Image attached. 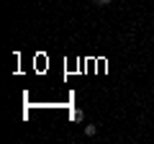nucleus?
<instances>
[{
  "label": "nucleus",
  "instance_id": "1",
  "mask_svg": "<svg viewBox=\"0 0 154 144\" xmlns=\"http://www.w3.org/2000/svg\"><path fill=\"white\" fill-rule=\"evenodd\" d=\"M85 134H88V136H95V134H98V126H85Z\"/></svg>",
  "mask_w": 154,
  "mask_h": 144
},
{
  "label": "nucleus",
  "instance_id": "2",
  "mask_svg": "<svg viewBox=\"0 0 154 144\" xmlns=\"http://www.w3.org/2000/svg\"><path fill=\"white\" fill-rule=\"evenodd\" d=\"M72 118H75V121H80V118H82V111H80V108H77V111H72Z\"/></svg>",
  "mask_w": 154,
  "mask_h": 144
},
{
  "label": "nucleus",
  "instance_id": "3",
  "mask_svg": "<svg viewBox=\"0 0 154 144\" xmlns=\"http://www.w3.org/2000/svg\"><path fill=\"white\" fill-rule=\"evenodd\" d=\"M95 3H98V5H108L110 0H95Z\"/></svg>",
  "mask_w": 154,
  "mask_h": 144
}]
</instances>
